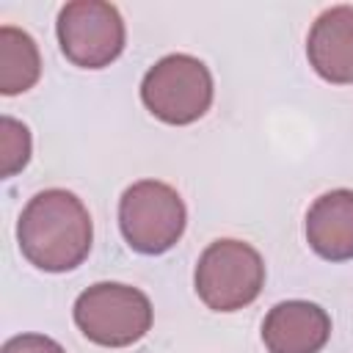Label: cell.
Instances as JSON below:
<instances>
[{
    "instance_id": "1",
    "label": "cell",
    "mask_w": 353,
    "mask_h": 353,
    "mask_svg": "<svg viewBox=\"0 0 353 353\" xmlns=\"http://www.w3.org/2000/svg\"><path fill=\"white\" fill-rule=\"evenodd\" d=\"M17 243L33 268L66 273L88 256L94 223L85 204L72 190L47 188L25 204L17 221Z\"/></svg>"
},
{
    "instance_id": "2",
    "label": "cell",
    "mask_w": 353,
    "mask_h": 353,
    "mask_svg": "<svg viewBox=\"0 0 353 353\" xmlns=\"http://www.w3.org/2000/svg\"><path fill=\"white\" fill-rule=\"evenodd\" d=\"M193 287L201 303L212 312H237L254 303L265 287L262 254L234 237H221L210 243L193 273Z\"/></svg>"
},
{
    "instance_id": "3",
    "label": "cell",
    "mask_w": 353,
    "mask_h": 353,
    "mask_svg": "<svg viewBox=\"0 0 353 353\" xmlns=\"http://www.w3.org/2000/svg\"><path fill=\"white\" fill-rule=\"evenodd\" d=\"M152 301L132 284L97 281L74 301V323L80 334L102 347H127L152 328Z\"/></svg>"
},
{
    "instance_id": "4",
    "label": "cell",
    "mask_w": 353,
    "mask_h": 353,
    "mask_svg": "<svg viewBox=\"0 0 353 353\" xmlns=\"http://www.w3.org/2000/svg\"><path fill=\"white\" fill-rule=\"evenodd\" d=\"M215 97L212 74L204 61L188 52L160 58L141 80V99L146 110L174 127L199 121Z\"/></svg>"
},
{
    "instance_id": "5",
    "label": "cell",
    "mask_w": 353,
    "mask_h": 353,
    "mask_svg": "<svg viewBox=\"0 0 353 353\" xmlns=\"http://www.w3.org/2000/svg\"><path fill=\"white\" fill-rule=\"evenodd\" d=\"M182 196L160 179H138L119 199V229L138 254L157 256L174 248L185 232Z\"/></svg>"
},
{
    "instance_id": "6",
    "label": "cell",
    "mask_w": 353,
    "mask_h": 353,
    "mask_svg": "<svg viewBox=\"0 0 353 353\" xmlns=\"http://www.w3.org/2000/svg\"><path fill=\"white\" fill-rule=\"evenodd\" d=\"M61 52L80 69L110 66L127 41V28L116 6L102 0H72L55 22Z\"/></svg>"
},
{
    "instance_id": "7",
    "label": "cell",
    "mask_w": 353,
    "mask_h": 353,
    "mask_svg": "<svg viewBox=\"0 0 353 353\" xmlns=\"http://www.w3.org/2000/svg\"><path fill=\"white\" fill-rule=\"evenodd\" d=\"M331 339V317L312 301H281L262 320L268 353H320Z\"/></svg>"
},
{
    "instance_id": "8",
    "label": "cell",
    "mask_w": 353,
    "mask_h": 353,
    "mask_svg": "<svg viewBox=\"0 0 353 353\" xmlns=\"http://www.w3.org/2000/svg\"><path fill=\"white\" fill-rule=\"evenodd\" d=\"M306 58L325 83H353V6H331L312 22Z\"/></svg>"
},
{
    "instance_id": "9",
    "label": "cell",
    "mask_w": 353,
    "mask_h": 353,
    "mask_svg": "<svg viewBox=\"0 0 353 353\" xmlns=\"http://www.w3.org/2000/svg\"><path fill=\"white\" fill-rule=\"evenodd\" d=\"M306 243L328 262L353 259V190L336 188L312 201L306 212Z\"/></svg>"
},
{
    "instance_id": "10",
    "label": "cell",
    "mask_w": 353,
    "mask_h": 353,
    "mask_svg": "<svg viewBox=\"0 0 353 353\" xmlns=\"http://www.w3.org/2000/svg\"><path fill=\"white\" fill-rule=\"evenodd\" d=\"M41 77L39 44L14 25L0 28V91L6 97L30 91Z\"/></svg>"
},
{
    "instance_id": "11",
    "label": "cell",
    "mask_w": 353,
    "mask_h": 353,
    "mask_svg": "<svg viewBox=\"0 0 353 353\" xmlns=\"http://www.w3.org/2000/svg\"><path fill=\"white\" fill-rule=\"evenodd\" d=\"M30 152H33L30 130L14 116H3L0 119V174L8 179L17 171H22L30 160Z\"/></svg>"
},
{
    "instance_id": "12",
    "label": "cell",
    "mask_w": 353,
    "mask_h": 353,
    "mask_svg": "<svg viewBox=\"0 0 353 353\" xmlns=\"http://www.w3.org/2000/svg\"><path fill=\"white\" fill-rule=\"evenodd\" d=\"M0 353H66V350L44 334H17L3 342Z\"/></svg>"
}]
</instances>
